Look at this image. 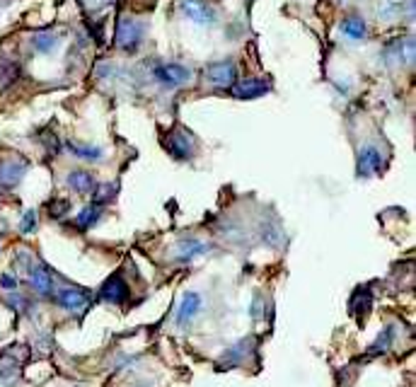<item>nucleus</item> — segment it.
Masks as SVG:
<instances>
[{
	"label": "nucleus",
	"mask_w": 416,
	"mask_h": 387,
	"mask_svg": "<svg viewBox=\"0 0 416 387\" xmlns=\"http://www.w3.org/2000/svg\"><path fill=\"white\" fill-rule=\"evenodd\" d=\"M206 80L213 87H230L237 80V66H235V61H230V58L210 63V66H206Z\"/></svg>",
	"instance_id": "obj_10"
},
{
	"label": "nucleus",
	"mask_w": 416,
	"mask_h": 387,
	"mask_svg": "<svg viewBox=\"0 0 416 387\" xmlns=\"http://www.w3.org/2000/svg\"><path fill=\"white\" fill-rule=\"evenodd\" d=\"M145 37V24L141 19L131 17V15H121L116 19V27H114V44L119 51L124 53H134L141 48Z\"/></svg>",
	"instance_id": "obj_1"
},
{
	"label": "nucleus",
	"mask_w": 416,
	"mask_h": 387,
	"mask_svg": "<svg viewBox=\"0 0 416 387\" xmlns=\"http://www.w3.org/2000/svg\"><path fill=\"white\" fill-rule=\"evenodd\" d=\"M155 80L165 87H179L192 80V71L187 66H179V63H163L155 68Z\"/></svg>",
	"instance_id": "obj_11"
},
{
	"label": "nucleus",
	"mask_w": 416,
	"mask_h": 387,
	"mask_svg": "<svg viewBox=\"0 0 416 387\" xmlns=\"http://www.w3.org/2000/svg\"><path fill=\"white\" fill-rule=\"evenodd\" d=\"M58 46V37L53 32H37L32 37V48L37 53H51Z\"/></svg>",
	"instance_id": "obj_21"
},
{
	"label": "nucleus",
	"mask_w": 416,
	"mask_h": 387,
	"mask_svg": "<svg viewBox=\"0 0 416 387\" xmlns=\"http://www.w3.org/2000/svg\"><path fill=\"white\" fill-rule=\"evenodd\" d=\"M68 210H71V204H68L66 199H53L51 204H48V215H51L53 220L66 218Z\"/></svg>",
	"instance_id": "obj_23"
},
{
	"label": "nucleus",
	"mask_w": 416,
	"mask_h": 387,
	"mask_svg": "<svg viewBox=\"0 0 416 387\" xmlns=\"http://www.w3.org/2000/svg\"><path fill=\"white\" fill-rule=\"evenodd\" d=\"M249 356H257V341L252 336H244V339L235 341L230 349L223 351V356L215 363V370H235L247 363Z\"/></svg>",
	"instance_id": "obj_3"
},
{
	"label": "nucleus",
	"mask_w": 416,
	"mask_h": 387,
	"mask_svg": "<svg viewBox=\"0 0 416 387\" xmlns=\"http://www.w3.org/2000/svg\"><path fill=\"white\" fill-rule=\"evenodd\" d=\"M165 150H168L174 160H179V163H189V160L197 155V141H194V136L189 134V131L177 129L168 136Z\"/></svg>",
	"instance_id": "obj_4"
},
{
	"label": "nucleus",
	"mask_w": 416,
	"mask_h": 387,
	"mask_svg": "<svg viewBox=\"0 0 416 387\" xmlns=\"http://www.w3.org/2000/svg\"><path fill=\"white\" fill-rule=\"evenodd\" d=\"M131 298V288L121 273H111L105 283L100 286V300L109 305H124Z\"/></svg>",
	"instance_id": "obj_5"
},
{
	"label": "nucleus",
	"mask_w": 416,
	"mask_h": 387,
	"mask_svg": "<svg viewBox=\"0 0 416 387\" xmlns=\"http://www.w3.org/2000/svg\"><path fill=\"white\" fill-rule=\"evenodd\" d=\"M380 172H383V153H380L375 145L361 148L359 160H356V174H359V179L375 177V174Z\"/></svg>",
	"instance_id": "obj_9"
},
{
	"label": "nucleus",
	"mask_w": 416,
	"mask_h": 387,
	"mask_svg": "<svg viewBox=\"0 0 416 387\" xmlns=\"http://www.w3.org/2000/svg\"><path fill=\"white\" fill-rule=\"evenodd\" d=\"M204 307V298L201 293L197 291H187L182 296V303H179V310H177V327H187L194 317L201 312Z\"/></svg>",
	"instance_id": "obj_14"
},
{
	"label": "nucleus",
	"mask_w": 416,
	"mask_h": 387,
	"mask_svg": "<svg viewBox=\"0 0 416 387\" xmlns=\"http://www.w3.org/2000/svg\"><path fill=\"white\" fill-rule=\"evenodd\" d=\"M53 303H56L61 310L71 312V315H82V312L90 307L92 303V296L87 291H82V288L78 286H63V288H56V291L51 293Z\"/></svg>",
	"instance_id": "obj_2"
},
{
	"label": "nucleus",
	"mask_w": 416,
	"mask_h": 387,
	"mask_svg": "<svg viewBox=\"0 0 416 387\" xmlns=\"http://www.w3.org/2000/svg\"><path fill=\"white\" fill-rule=\"evenodd\" d=\"M27 276H29V286H32V291L37 293V296L51 298V293L56 291V281H53V273L46 264L34 262L32 269L27 271Z\"/></svg>",
	"instance_id": "obj_8"
},
{
	"label": "nucleus",
	"mask_w": 416,
	"mask_h": 387,
	"mask_svg": "<svg viewBox=\"0 0 416 387\" xmlns=\"http://www.w3.org/2000/svg\"><path fill=\"white\" fill-rule=\"evenodd\" d=\"M100 220H102V206L90 204L75 215V228L78 230H90V228H95Z\"/></svg>",
	"instance_id": "obj_20"
},
{
	"label": "nucleus",
	"mask_w": 416,
	"mask_h": 387,
	"mask_svg": "<svg viewBox=\"0 0 416 387\" xmlns=\"http://www.w3.org/2000/svg\"><path fill=\"white\" fill-rule=\"evenodd\" d=\"M182 10H184V15L192 19V22L204 24V27H208V24H215V19H218V12H215V8L210 3H206V0H184Z\"/></svg>",
	"instance_id": "obj_13"
},
{
	"label": "nucleus",
	"mask_w": 416,
	"mask_h": 387,
	"mask_svg": "<svg viewBox=\"0 0 416 387\" xmlns=\"http://www.w3.org/2000/svg\"><path fill=\"white\" fill-rule=\"evenodd\" d=\"M210 252V244L204 242V240L197 237H184L174 244V262L179 264H192L197 257H204V254Z\"/></svg>",
	"instance_id": "obj_12"
},
{
	"label": "nucleus",
	"mask_w": 416,
	"mask_h": 387,
	"mask_svg": "<svg viewBox=\"0 0 416 387\" xmlns=\"http://www.w3.org/2000/svg\"><path fill=\"white\" fill-rule=\"evenodd\" d=\"M370 305H373V293H370V286H359L354 293H351L349 312H351V315H354L359 322L365 320V315L370 312Z\"/></svg>",
	"instance_id": "obj_15"
},
{
	"label": "nucleus",
	"mask_w": 416,
	"mask_h": 387,
	"mask_svg": "<svg viewBox=\"0 0 416 387\" xmlns=\"http://www.w3.org/2000/svg\"><path fill=\"white\" fill-rule=\"evenodd\" d=\"M116 192H119V184H116V182H114V184H111V182L97 184L95 192H92V204H97V206H102V208H105V204L114 201Z\"/></svg>",
	"instance_id": "obj_22"
},
{
	"label": "nucleus",
	"mask_w": 416,
	"mask_h": 387,
	"mask_svg": "<svg viewBox=\"0 0 416 387\" xmlns=\"http://www.w3.org/2000/svg\"><path fill=\"white\" fill-rule=\"evenodd\" d=\"M66 148L75 155L78 160H85V163H100L105 158V150L100 145L92 143H80V141H66Z\"/></svg>",
	"instance_id": "obj_17"
},
{
	"label": "nucleus",
	"mask_w": 416,
	"mask_h": 387,
	"mask_svg": "<svg viewBox=\"0 0 416 387\" xmlns=\"http://www.w3.org/2000/svg\"><path fill=\"white\" fill-rule=\"evenodd\" d=\"M66 184H68V187H71L75 194L87 196V194L95 192L97 177H95L92 172H87V170H71V172H68V177H66Z\"/></svg>",
	"instance_id": "obj_16"
},
{
	"label": "nucleus",
	"mask_w": 416,
	"mask_h": 387,
	"mask_svg": "<svg viewBox=\"0 0 416 387\" xmlns=\"http://www.w3.org/2000/svg\"><path fill=\"white\" fill-rule=\"evenodd\" d=\"M0 252H3V235H0Z\"/></svg>",
	"instance_id": "obj_27"
},
{
	"label": "nucleus",
	"mask_w": 416,
	"mask_h": 387,
	"mask_svg": "<svg viewBox=\"0 0 416 387\" xmlns=\"http://www.w3.org/2000/svg\"><path fill=\"white\" fill-rule=\"evenodd\" d=\"M37 210H27V213L22 215V220H19V233L22 235H29L37 230Z\"/></svg>",
	"instance_id": "obj_24"
},
{
	"label": "nucleus",
	"mask_w": 416,
	"mask_h": 387,
	"mask_svg": "<svg viewBox=\"0 0 416 387\" xmlns=\"http://www.w3.org/2000/svg\"><path fill=\"white\" fill-rule=\"evenodd\" d=\"M341 32L349 39H354V42H361V39L368 37V24H365V19L359 17V15H349V17H344V22H341Z\"/></svg>",
	"instance_id": "obj_19"
},
{
	"label": "nucleus",
	"mask_w": 416,
	"mask_h": 387,
	"mask_svg": "<svg viewBox=\"0 0 416 387\" xmlns=\"http://www.w3.org/2000/svg\"><path fill=\"white\" fill-rule=\"evenodd\" d=\"M111 0H82V5H85L87 10H100L105 8V5H109Z\"/></svg>",
	"instance_id": "obj_26"
},
{
	"label": "nucleus",
	"mask_w": 416,
	"mask_h": 387,
	"mask_svg": "<svg viewBox=\"0 0 416 387\" xmlns=\"http://www.w3.org/2000/svg\"><path fill=\"white\" fill-rule=\"evenodd\" d=\"M269 92H271V85H269L266 80H262V78H242V80H235L233 85H230V95L235 97V100H259V97H266Z\"/></svg>",
	"instance_id": "obj_6"
},
{
	"label": "nucleus",
	"mask_w": 416,
	"mask_h": 387,
	"mask_svg": "<svg viewBox=\"0 0 416 387\" xmlns=\"http://www.w3.org/2000/svg\"><path fill=\"white\" fill-rule=\"evenodd\" d=\"M29 163L24 158H3L0 160V189H15L24 179Z\"/></svg>",
	"instance_id": "obj_7"
},
{
	"label": "nucleus",
	"mask_w": 416,
	"mask_h": 387,
	"mask_svg": "<svg viewBox=\"0 0 416 387\" xmlns=\"http://www.w3.org/2000/svg\"><path fill=\"white\" fill-rule=\"evenodd\" d=\"M17 276H12V273H3V276H0V288H3V291H17Z\"/></svg>",
	"instance_id": "obj_25"
},
{
	"label": "nucleus",
	"mask_w": 416,
	"mask_h": 387,
	"mask_svg": "<svg viewBox=\"0 0 416 387\" xmlns=\"http://www.w3.org/2000/svg\"><path fill=\"white\" fill-rule=\"evenodd\" d=\"M395 339H397V325H395V322H390V325L378 334V339H375L373 344L368 346V356H383V354H388V351L392 349Z\"/></svg>",
	"instance_id": "obj_18"
}]
</instances>
